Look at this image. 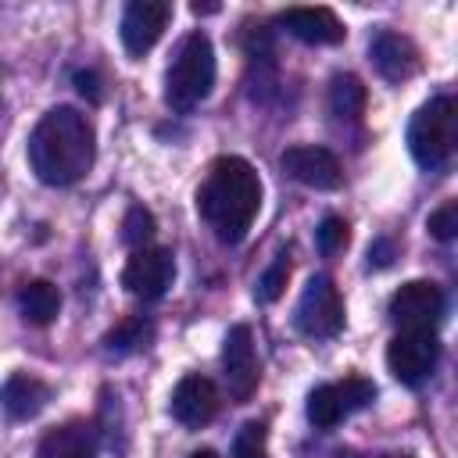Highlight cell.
<instances>
[{"mask_svg":"<svg viewBox=\"0 0 458 458\" xmlns=\"http://www.w3.org/2000/svg\"><path fill=\"white\" fill-rule=\"evenodd\" d=\"M18 308H21L25 322H32V326H47V322H54L57 311H61V293H57L54 283H47V279H32V283H25V286L18 290Z\"/></svg>","mask_w":458,"mask_h":458,"instance_id":"obj_18","label":"cell"},{"mask_svg":"<svg viewBox=\"0 0 458 458\" xmlns=\"http://www.w3.org/2000/svg\"><path fill=\"white\" fill-rule=\"evenodd\" d=\"M444 315V290L433 279H411L390 297V318L401 329H433Z\"/></svg>","mask_w":458,"mask_h":458,"instance_id":"obj_9","label":"cell"},{"mask_svg":"<svg viewBox=\"0 0 458 458\" xmlns=\"http://www.w3.org/2000/svg\"><path fill=\"white\" fill-rule=\"evenodd\" d=\"M222 369H225V386H229V397H233V401H247V397L258 390L261 369H258L250 326L240 322V326H233V329L225 333V344H222Z\"/></svg>","mask_w":458,"mask_h":458,"instance_id":"obj_10","label":"cell"},{"mask_svg":"<svg viewBox=\"0 0 458 458\" xmlns=\"http://www.w3.org/2000/svg\"><path fill=\"white\" fill-rule=\"evenodd\" d=\"M394 240H386V236H379L372 247H369V268H386L390 261H394Z\"/></svg>","mask_w":458,"mask_h":458,"instance_id":"obj_27","label":"cell"},{"mask_svg":"<svg viewBox=\"0 0 458 458\" xmlns=\"http://www.w3.org/2000/svg\"><path fill=\"white\" fill-rule=\"evenodd\" d=\"M97 429L82 419L54 426L43 440H39V458H97Z\"/></svg>","mask_w":458,"mask_h":458,"instance_id":"obj_16","label":"cell"},{"mask_svg":"<svg viewBox=\"0 0 458 458\" xmlns=\"http://www.w3.org/2000/svg\"><path fill=\"white\" fill-rule=\"evenodd\" d=\"M293 39L301 43H311V47H333L347 36L344 21L329 11V7H290L276 18Z\"/></svg>","mask_w":458,"mask_h":458,"instance_id":"obj_15","label":"cell"},{"mask_svg":"<svg viewBox=\"0 0 458 458\" xmlns=\"http://www.w3.org/2000/svg\"><path fill=\"white\" fill-rule=\"evenodd\" d=\"M326 100H329V111H333L336 118L354 122V118H361V111H365V86H361L358 75H333Z\"/></svg>","mask_w":458,"mask_h":458,"instance_id":"obj_20","label":"cell"},{"mask_svg":"<svg viewBox=\"0 0 458 458\" xmlns=\"http://www.w3.org/2000/svg\"><path fill=\"white\" fill-rule=\"evenodd\" d=\"M440 358V344L433 329H401L390 347H386V365L394 372V379H401L404 386H422Z\"/></svg>","mask_w":458,"mask_h":458,"instance_id":"obj_7","label":"cell"},{"mask_svg":"<svg viewBox=\"0 0 458 458\" xmlns=\"http://www.w3.org/2000/svg\"><path fill=\"white\" fill-rule=\"evenodd\" d=\"M293 326L311 340H326L344 329V301L329 276L308 279V286L293 308Z\"/></svg>","mask_w":458,"mask_h":458,"instance_id":"obj_6","label":"cell"},{"mask_svg":"<svg viewBox=\"0 0 458 458\" xmlns=\"http://www.w3.org/2000/svg\"><path fill=\"white\" fill-rule=\"evenodd\" d=\"M172 18V4L165 0H132L122 14V47L132 54V57H143L165 32Z\"/></svg>","mask_w":458,"mask_h":458,"instance_id":"obj_12","label":"cell"},{"mask_svg":"<svg viewBox=\"0 0 458 458\" xmlns=\"http://www.w3.org/2000/svg\"><path fill=\"white\" fill-rule=\"evenodd\" d=\"M233 458H265V422H243L233 440Z\"/></svg>","mask_w":458,"mask_h":458,"instance_id":"obj_24","label":"cell"},{"mask_svg":"<svg viewBox=\"0 0 458 458\" xmlns=\"http://www.w3.org/2000/svg\"><path fill=\"white\" fill-rule=\"evenodd\" d=\"M0 79H4V68H0ZM0 118H4V97H0Z\"/></svg>","mask_w":458,"mask_h":458,"instance_id":"obj_31","label":"cell"},{"mask_svg":"<svg viewBox=\"0 0 458 458\" xmlns=\"http://www.w3.org/2000/svg\"><path fill=\"white\" fill-rule=\"evenodd\" d=\"M369 57L376 64V72L386 79V82H408L419 68H422V57H419V47L394 32V29H379L372 39H369Z\"/></svg>","mask_w":458,"mask_h":458,"instance_id":"obj_13","label":"cell"},{"mask_svg":"<svg viewBox=\"0 0 458 458\" xmlns=\"http://www.w3.org/2000/svg\"><path fill=\"white\" fill-rule=\"evenodd\" d=\"M93 122L75 107L47 111L29 136V165L47 186H75L93 168Z\"/></svg>","mask_w":458,"mask_h":458,"instance_id":"obj_1","label":"cell"},{"mask_svg":"<svg viewBox=\"0 0 458 458\" xmlns=\"http://www.w3.org/2000/svg\"><path fill=\"white\" fill-rule=\"evenodd\" d=\"M376 458H411V454H376Z\"/></svg>","mask_w":458,"mask_h":458,"instance_id":"obj_30","label":"cell"},{"mask_svg":"<svg viewBox=\"0 0 458 458\" xmlns=\"http://www.w3.org/2000/svg\"><path fill=\"white\" fill-rule=\"evenodd\" d=\"M190 458H218V454H215V451H211V447H204V451H193V454H190Z\"/></svg>","mask_w":458,"mask_h":458,"instance_id":"obj_29","label":"cell"},{"mask_svg":"<svg viewBox=\"0 0 458 458\" xmlns=\"http://www.w3.org/2000/svg\"><path fill=\"white\" fill-rule=\"evenodd\" d=\"M429 233L437 240H454V233H458V204L454 200H447L444 208H437L429 215Z\"/></svg>","mask_w":458,"mask_h":458,"instance_id":"obj_25","label":"cell"},{"mask_svg":"<svg viewBox=\"0 0 458 458\" xmlns=\"http://www.w3.org/2000/svg\"><path fill=\"white\" fill-rule=\"evenodd\" d=\"M286 279H290V258H286V254H276V261L265 268V276H261L258 286H254L258 304H272V301H279L283 290H286Z\"/></svg>","mask_w":458,"mask_h":458,"instance_id":"obj_22","label":"cell"},{"mask_svg":"<svg viewBox=\"0 0 458 458\" xmlns=\"http://www.w3.org/2000/svg\"><path fill=\"white\" fill-rule=\"evenodd\" d=\"M75 89L89 100V104H100L104 100V93H100V79H97V72H75Z\"/></svg>","mask_w":458,"mask_h":458,"instance_id":"obj_26","label":"cell"},{"mask_svg":"<svg viewBox=\"0 0 458 458\" xmlns=\"http://www.w3.org/2000/svg\"><path fill=\"white\" fill-rule=\"evenodd\" d=\"M372 401H376V383L365 376H347L340 383H322L308 394V419L318 429H333L347 415L369 408Z\"/></svg>","mask_w":458,"mask_h":458,"instance_id":"obj_5","label":"cell"},{"mask_svg":"<svg viewBox=\"0 0 458 458\" xmlns=\"http://www.w3.org/2000/svg\"><path fill=\"white\" fill-rule=\"evenodd\" d=\"M150 336H154V322L147 315H129L104 336V351L107 354H136L150 344Z\"/></svg>","mask_w":458,"mask_h":458,"instance_id":"obj_19","label":"cell"},{"mask_svg":"<svg viewBox=\"0 0 458 458\" xmlns=\"http://www.w3.org/2000/svg\"><path fill=\"white\" fill-rule=\"evenodd\" d=\"M154 229H157L154 215H150L143 204H132V208L125 211V218H122V243H125V247H132V250L150 247Z\"/></svg>","mask_w":458,"mask_h":458,"instance_id":"obj_21","label":"cell"},{"mask_svg":"<svg viewBox=\"0 0 458 458\" xmlns=\"http://www.w3.org/2000/svg\"><path fill=\"white\" fill-rule=\"evenodd\" d=\"M347 240H351V233H347V222H344V218H336V215L322 218V225L315 229V243H318V250H322L326 258L340 254V250L347 247Z\"/></svg>","mask_w":458,"mask_h":458,"instance_id":"obj_23","label":"cell"},{"mask_svg":"<svg viewBox=\"0 0 458 458\" xmlns=\"http://www.w3.org/2000/svg\"><path fill=\"white\" fill-rule=\"evenodd\" d=\"M215 86V47L204 32H190L165 75V104L179 114L193 111L200 100H208Z\"/></svg>","mask_w":458,"mask_h":458,"instance_id":"obj_3","label":"cell"},{"mask_svg":"<svg viewBox=\"0 0 458 458\" xmlns=\"http://www.w3.org/2000/svg\"><path fill=\"white\" fill-rule=\"evenodd\" d=\"M50 401V386L29 372H14L4 386H0V408L11 415V419H32L47 408Z\"/></svg>","mask_w":458,"mask_h":458,"instance_id":"obj_17","label":"cell"},{"mask_svg":"<svg viewBox=\"0 0 458 458\" xmlns=\"http://www.w3.org/2000/svg\"><path fill=\"white\" fill-rule=\"evenodd\" d=\"M279 161H283V172H286L290 179H297L301 186H311V190H336V186L344 182V168H340L336 154L326 150V147H308V143L286 147Z\"/></svg>","mask_w":458,"mask_h":458,"instance_id":"obj_11","label":"cell"},{"mask_svg":"<svg viewBox=\"0 0 458 458\" xmlns=\"http://www.w3.org/2000/svg\"><path fill=\"white\" fill-rule=\"evenodd\" d=\"M218 415V390L208 376H182L172 390V419L186 429H200Z\"/></svg>","mask_w":458,"mask_h":458,"instance_id":"obj_14","label":"cell"},{"mask_svg":"<svg viewBox=\"0 0 458 458\" xmlns=\"http://www.w3.org/2000/svg\"><path fill=\"white\" fill-rule=\"evenodd\" d=\"M458 143V104L451 97H433L408 122V150L419 168H444Z\"/></svg>","mask_w":458,"mask_h":458,"instance_id":"obj_4","label":"cell"},{"mask_svg":"<svg viewBox=\"0 0 458 458\" xmlns=\"http://www.w3.org/2000/svg\"><path fill=\"white\" fill-rule=\"evenodd\" d=\"M211 11H218L215 4H193V14H211Z\"/></svg>","mask_w":458,"mask_h":458,"instance_id":"obj_28","label":"cell"},{"mask_svg":"<svg viewBox=\"0 0 458 458\" xmlns=\"http://www.w3.org/2000/svg\"><path fill=\"white\" fill-rule=\"evenodd\" d=\"M261 208V179L250 161L229 154L218 157L197 190V211L222 243H240Z\"/></svg>","mask_w":458,"mask_h":458,"instance_id":"obj_2","label":"cell"},{"mask_svg":"<svg viewBox=\"0 0 458 458\" xmlns=\"http://www.w3.org/2000/svg\"><path fill=\"white\" fill-rule=\"evenodd\" d=\"M175 279V258L165 247H140L122 268V286L140 301H157Z\"/></svg>","mask_w":458,"mask_h":458,"instance_id":"obj_8","label":"cell"}]
</instances>
